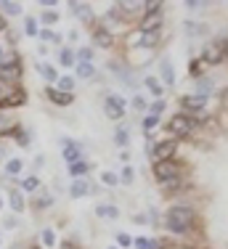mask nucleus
I'll return each instance as SVG.
<instances>
[{
    "label": "nucleus",
    "instance_id": "obj_26",
    "mask_svg": "<svg viewBox=\"0 0 228 249\" xmlns=\"http://www.w3.org/2000/svg\"><path fill=\"white\" fill-rule=\"evenodd\" d=\"M95 215H98V217H109V220H117V217H119V207H114V204H98V207H95Z\"/></svg>",
    "mask_w": 228,
    "mask_h": 249
},
{
    "label": "nucleus",
    "instance_id": "obj_46",
    "mask_svg": "<svg viewBox=\"0 0 228 249\" xmlns=\"http://www.w3.org/2000/svg\"><path fill=\"white\" fill-rule=\"evenodd\" d=\"M133 106H135V109H138V111H143V109H149V106H146V98H141V96H135V98H133Z\"/></svg>",
    "mask_w": 228,
    "mask_h": 249
},
{
    "label": "nucleus",
    "instance_id": "obj_23",
    "mask_svg": "<svg viewBox=\"0 0 228 249\" xmlns=\"http://www.w3.org/2000/svg\"><path fill=\"white\" fill-rule=\"evenodd\" d=\"M143 85H146L149 90H152L154 96H157V101H159L162 96H165V88H162V82H159L154 74H146V77H143Z\"/></svg>",
    "mask_w": 228,
    "mask_h": 249
},
{
    "label": "nucleus",
    "instance_id": "obj_3",
    "mask_svg": "<svg viewBox=\"0 0 228 249\" xmlns=\"http://www.w3.org/2000/svg\"><path fill=\"white\" fill-rule=\"evenodd\" d=\"M175 151H178V141L175 138L159 141V143L149 141V157H152L154 162H170V159L175 157Z\"/></svg>",
    "mask_w": 228,
    "mask_h": 249
},
{
    "label": "nucleus",
    "instance_id": "obj_6",
    "mask_svg": "<svg viewBox=\"0 0 228 249\" xmlns=\"http://www.w3.org/2000/svg\"><path fill=\"white\" fill-rule=\"evenodd\" d=\"M61 154H64V162H67V167L69 164H75V162H82V143H77V141H72V138H61Z\"/></svg>",
    "mask_w": 228,
    "mask_h": 249
},
{
    "label": "nucleus",
    "instance_id": "obj_31",
    "mask_svg": "<svg viewBox=\"0 0 228 249\" xmlns=\"http://www.w3.org/2000/svg\"><path fill=\"white\" fill-rule=\"evenodd\" d=\"M40 241H43V249H56V231H53V228H43Z\"/></svg>",
    "mask_w": 228,
    "mask_h": 249
},
{
    "label": "nucleus",
    "instance_id": "obj_48",
    "mask_svg": "<svg viewBox=\"0 0 228 249\" xmlns=\"http://www.w3.org/2000/svg\"><path fill=\"white\" fill-rule=\"evenodd\" d=\"M0 32H8V21H5V16H0Z\"/></svg>",
    "mask_w": 228,
    "mask_h": 249
},
{
    "label": "nucleus",
    "instance_id": "obj_2",
    "mask_svg": "<svg viewBox=\"0 0 228 249\" xmlns=\"http://www.w3.org/2000/svg\"><path fill=\"white\" fill-rule=\"evenodd\" d=\"M24 77V67H21V56L19 53H5L3 61H0V85H11V88H19Z\"/></svg>",
    "mask_w": 228,
    "mask_h": 249
},
{
    "label": "nucleus",
    "instance_id": "obj_33",
    "mask_svg": "<svg viewBox=\"0 0 228 249\" xmlns=\"http://www.w3.org/2000/svg\"><path fill=\"white\" fill-rule=\"evenodd\" d=\"M114 143H117L119 149H125V146L130 143V133L125 127H117V130H114Z\"/></svg>",
    "mask_w": 228,
    "mask_h": 249
},
{
    "label": "nucleus",
    "instance_id": "obj_47",
    "mask_svg": "<svg viewBox=\"0 0 228 249\" xmlns=\"http://www.w3.org/2000/svg\"><path fill=\"white\" fill-rule=\"evenodd\" d=\"M43 164H45V157H43V154H40V157H35V170H40Z\"/></svg>",
    "mask_w": 228,
    "mask_h": 249
},
{
    "label": "nucleus",
    "instance_id": "obj_34",
    "mask_svg": "<svg viewBox=\"0 0 228 249\" xmlns=\"http://www.w3.org/2000/svg\"><path fill=\"white\" fill-rule=\"evenodd\" d=\"M38 21H43L45 29H53V24H58V14H56V11H43Z\"/></svg>",
    "mask_w": 228,
    "mask_h": 249
},
{
    "label": "nucleus",
    "instance_id": "obj_7",
    "mask_svg": "<svg viewBox=\"0 0 228 249\" xmlns=\"http://www.w3.org/2000/svg\"><path fill=\"white\" fill-rule=\"evenodd\" d=\"M104 111L109 120H119V117H125V98L117 96V93H109V96L104 98Z\"/></svg>",
    "mask_w": 228,
    "mask_h": 249
},
{
    "label": "nucleus",
    "instance_id": "obj_56",
    "mask_svg": "<svg viewBox=\"0 0 228 249\" xmlns=\"http://www.w3.org/2000/svg\"><path fill=\"white\" fill-rule=\"evenodd\" d=\"M0 247H3V241H0Z\"/></svg>",
    "mask_w": 228,
    "mask_h": 249
},
{
    "label": "nucleus",
    "instance_id": "obj_21",
    "mask_svg": "<svg viewBox=\"0 0 228 249\" xmlns=\"http://www.w3.org/2000/svg\"><path fill=\"white\" fill-rule=\"evenodd\" d=\"M38 72L43 74V80L51 82V85H53V82H58V77H61V74H58V69L51 67V64H38Z\"/></svg>",
    "mask_w": 228,
    "mask_h": 249
},
{
    "label": "nucleus",
    "instance_id": "obj_53",
    "mask_svg": "<svg viewBox=\"0 0 228 249\" xmlns=\"http://www.w3.org/2000/svg\"><path fill=\"white\" fill-rule=\"evenodd\" d=\"M3 96H5V90H3V85H0V101H3Z\"/></svg>",
    "mask_w": 228,
    "mask_h": 249
},
{
    "label": "nucleus",
    "instance_id": "obj_52",
    "mask_svg": "<svg viewBox=\"0 0 228 249\" xmlns=\"http://www.w3.org/2000/svg\"><path fill=\"white\" fill-rule=\"evenodd\" d=\"M3 56H5V51H3V45H0V61H3Z\"/></svg>",
    "mask_w": 228,
    "mask_h": 249
},
{
    "label": "nucleus",
    "instance_id": "obj_8",
    "mask_svg": "<svg viewBox=\"0 0 228 249\" xmlns=\"http://www.w3.org/2000/svg\"><path fill=\"white\" fill-rule=\"evenodd\" d=\"M24 104H27L24 88H11V90L3 96V101H0V109H16V106H24Z\"/></svg>",
    "mask_w": 228,
    "mask_h": 249
},
{
    "label": "nucleus",
    "instance_id": "obj_18",
    "mask_svg": "<svg viewBox=\"0 0 228 249\" xmlns=\"http://www.w3.org/2000/svg\"><path fill=\"white\" fill-rule=\"evenodd\" d=\"M16 124H19V122H16L11 114L0 111V138H5V135H11V133H14V127H16Z\"/></svg>",
    "mask_w": 228,
    "mask_h": 249
},
{
    "label": "nucleus",
    "instance_id": "obj_42",
    "mask_svg": "<svg viewBox=\"0 0 228 249\" xmlns=\"http://www.w3.org/2000/svg\"><path fill=\"white\" fill-rule=\"evenodd\" d=\"M162 111H165V98H159V101H154L152 106H149V114H154V117H159Z\"/></svg>",
    "mask_w": 228,
    "mask_h": 249
},
{
    "label": "nucleus",
    "instance_id": "obj_41",
    "mask_svg": "<svg viewBox=\"0 0 228 249\" xmlns=\"http://www.w3.org/2000/svg\"><path fill=\"white\" fill-rule=\"evenodd\" d=\"M133 178H135V170H133V167H125V170H122V175H119V183L130 186V183H133Z\"/></svg>",
    "mask_w": 228,
    "mask_h": 249
},
{
    "label": "nucleus",
    "instance_id": "obj_49",
    "mask_svg": "<svg viewBox=\"0 0 228 249\" xmlns=\"http://www.w3.org/2000/svg\"><path fill=\"white\" fill-rule=\"evenodd\" d=\"M77 37H80V32H77V29H72V32H69V43H77Z\"/></svg>",
    "mask_w": 228,
    "mask_h": 249
},
{
    "label": "nucleus",
    "instance_id": "obj_54",
    "mask_svg": "<svg viewBox=\"0 0 228 249\" xmlns=\"http://www.w3.org/2000/svg\"><path fill=\"white\" fill-rule=\"evenodd\" d=\"M0 210H3V196H0Z\"/></svg>",
    "mask_w": 228,
    "mask_h": 249
},
{
    "label": "nucleus",
    "instance_id": "obj_9",
    "mask_svg": "<svg viewBox=\"0 0 228 249\" xmlns=\"http://www.w3.org/2000/svg\"><path fill=\"white\" fill-rule=\"evenodd\" d=\"M165 16L162 14H143L141 16V24H138V32H159Z\"/></svg>",
    "mask_w": 228,
    "mask_h": 249
},
{
    "label": "nucleus",
    "instance_id": "obj_16",
    "mask_svg": "<svg viewBox=\"0 0 228 249\" xmlns=\"http://www.w3.org/2000/svg\"><path fill=\"white\" fill-rule=\"evenodd\" d=\"M19 191H27V194H38V191H40V178H38V173H32V175L21 178V180H19Z\"/></svg>",
    "mask_w": 228,
    "mask_h": 249
},
{
    "label": "nucleus",
    "instance_id": "obj_35",
    "mask_svg": "<svg viewBox=\"0 0 228 249\" xmlns=\"http://www.w3.org/2000/svg\"><path fill=\"white\" fill-rule=\"evenodd\" d=\"M72 88H75V77H69V74L58 77V82H56V90H61V93H72Z\"/></svg>",
    "mask_w": 228,
    "mask_h": 249
},
{
    "label": "nucleus",
    "instance_id": "obj_29",
    "mask_svg": "<svg viewBox=\"0 0 228 249\" xmlns=\"http://www.w3.org/2000/svg\"><path fill=\"white\" fill-rule=\"evenodd\" d=\"M88 173H91V164H88L85 159H82V162H75V164H69V175L75 178V180H77V178H85Z\"/></svg>",
    "mask_w": 228,
    "mask_h": 249
},
{
    "label": "nucleus",
    "instance_id": "obj_51",
    "mask_svg": "<svg viewBox=\"0 0 228 249\" xmlns=\"http://www.w3.org/2000/svg\"><path fill=\"white\" fill-rule=\"evenodd\" d=\"M220 48H223V56H228V40H223V43H220Z\"/></svg>",
    "mask_w": 228,
    "mask_h": 249
},
{
    "label": "nucleus",
    "instance_id": "obj_32",
    "mask_svg": "<svg viewBox=\"0 0 228 249\" xmlns=\"http://www.w3.org/2000/svg\"><path fill=\"white\" fill-rule=\"evenodd\" d=\"M209 90H212V80H202V77H199V80H196V93H194V96H199V98H209Z\"/></svg>",
    "mask_w": 228,
    "mask_h": 249
},
{
    "label": "nucleus",
    "instance_id": "obj_39",
    "mask_svg": "<svg viewBox=\"0 0 228 249\" xmlns=\"http://www.w3.org/2000/svg\"><path fill=\"white\" fill-rule=\"evenodd\" d=\"M143 14H162V3L159 0H149V3H143Z\"/></svg>",
    "mask_w": 228,
    "mask_h": 249
},
{
    "label": "nucleus",
    "instance_id": "obj_44",
    "mask_svg": "<svg viewBox=\"0 0 228 249\" xmlns=\"http://www.w3.org/2000/svg\"><path fill=\"white\" fill-rule=\"evenodd\" d=\"M3 228H5V231H16V228H19V217H16V215L5 217V220H3Z\"/></svg>",
    "mask_w": 228,
    "mask_h": 249
},
{
    "label": "nucleus",
    "instance_id": "obj_25",
    "mask_svg": "<svg viewBox=\"0 0 228 249\" xmlns=\"http://www.w3.org/2000/svg\"><path fill=\"white\" fill-rule=\"evenodd\" d=\"M95 74L93 64H75V80H91Z\"/></svg>",
    "mask_w": 228,
    "mask_h": 249
},
{
    "label": "nucleus",
    "instance_id": "obj_45",
    "mask_svg": "<svg viewBox=\"0 0 228 249\" xmlns=\"http://www.w3.org/2000/svg\"><path fill=\"white\" fill-rule=\"evenodd\" d=\"M117 244H119V249H128V247H133V239L128 233H117Z\"/></svg>",
    "mask_w": 228,
    "mask_h": 249
},
{
    "label": "nucleus",
    "instance_id": "obj_10",
    "mask_svg": "<svg viewBox=\"0 0 228 249\" xmlns=\"http://www.w3.org/2000/svg\"><path fill=\"white\" fill-rule=\"evenodd\" d=\"M45 98L51 101V104H56V106H72L75 104V93H61V90H56L53 85L45 88Z\"/></svg>",
    "mask_w": 228,
    "mask_h": 249
},
{
    "label": "nucleus",
    "instance_id": "obj_5",
    "mask_svg": "<svg viewBox=\"0 0 228 249\" xmlns=\"http://www.w3.org/2000/svg\"><path fill=\"white\" fill-rule=\"evenodd\" d=\"M167 130H170L175 138H186V135L194 133V120H191L189 114H183V111H181V114H175L170 122H167Z\"/></svg>",
    "mask_w": 228,
    "mask_h": 249
},
{
    "label": "nucleus",
    "instance_id": "obj_17",
    "mask_svg": "<svg viewBox=\"0 0 228 249\" xmlns=\"http://www.w3.org/2000/svg\"><path fill=\"white\" fill-rule=\"evenodd\" d=\"M202 61L205 64H220L223 61V48H220V45H209V48L202 53Z\"/></svg>",
    "mask_w": 228,
    "mask_h": 249
},
{
    "label": "nucleus",
    "instance_id": "obj_15",
    "mask_svg": "<svg viewBox=\"0 0 228 249\" xmlns=\"http://www.w3.org/2000/svg\"><path fill=\"white\" fill-rule=\"evenodd\" d=\"M8 207L14 210V215H21V212L27 210V201H24V194L19 191V188H11V194H8Z\"/></svg>",
    "mask_w": 228,
    "mask_h": 249
},
{
    "label": "nucleus",
    "instance_id": "obj_24",
    "mask_svg": "<svg viewBox=\"0 0 228 249\" xmlns=\"http://www.w3.org/2000/svg\"><path fill=\"white\" fill-rule=\"evenodd\" d=\"M11 138H14L16 143L21 146V149H29V138H32V135H29L27 130L21 127V124H16V127H14V133H11Z\"/></svg>",
    "mask_w": 228,
    "mask_h": 249
},
{
    "label": "nucleus",
    "instance_id": "obj_38",
    "mask_svg": "<svg viewBox=\"0 0 228 249\" xmlns=\"http://www.w3.org/2000/svg\"><path fill=\"white\" fill-rule=\"evenodd\" d=\"M101 180H104V186H109V188L119 186V175L117 173H101Z\"/></svg>",
    "mask_w": 228,
    "mask_h": 249
},
{
    "label": "nucleus",
    "instance_id": "obj_13",
    "mask_svg": "<svg viewBox=\"0 0 228 249\" xmlns=\"http://www.w3.org/2000/svg\"><path fill=\"white\" fill-rule=\"evenodd\" d=\"M91 191H93V186L85 180V178H77V180L69 186V196L72 199H82V196H88Z\"/></svg>",
    "mask_w": 228,
    "mask_h": 249
},
{
    "label": "nucleus",
    "instance_id": "obj_30",
    "mask_svg": "<svg viewBox=\"0 0 228 249\" xmlns=\"http://www.w3.org/2000/svg\"><path fill=\"white\" fill-rule=\"evenodd\" d=\"M58 64H61V67H67V69H72L77 64L75 51H72V48H61V51H58Z\"/></svg>",
    "mask_w": 228,
    "mask_h": 249
},
{
    "label": "nucleus",
    "instance_id": "obj_20",
    "mask_svg": "<svg viewBox=\"0 0 228 249\" xmlns=\"http://www.w3.org/2000/svg\"><path fill=\"white\" fill-rule=\"evenodd\" d=\"M159 69H162V80H165V85H175V69H172L170 58H162Z\"/></svg>",
    "mask_w": 228,
    "mask_h": 249
},
{
    "label": "nucleus",
    "instance_id": "obj_55",
    "mask_svg": "<svg viewBox=\"0 0 228 249\" xmlns=\"http://www.w3.org/2000/svg\"><path fill=\"white\" fill-rule=\"evenodd\" d=\"M109 249H119V247H109Z\"/></svg>",
    "mask_w": 228,
    "mask_h": 249
},
{
    "label": "nucleus",
    "instance_id": "obj_19",
    "mask_svg": "<svg viewBox=\"0 0 228 249\" xmlns=\"http://www.w3.org/2000/svg\"><path fill=\"white\" fill-rule=\"evenodd\" d=\"M69 8H72V14H75L77 19L93 21V14H91V5H88V3H69Z\"/></svg>",
    "mask_w": 228,
    "mask_h": 249
},
{
    "label": "nucleus",
    "instance_id": "obj_14",
    "mask_svg": "<svg viewBox=\"0 0 228 249\" xmlns=\"http://www.w3.org/2000/svg\"><path fill=\"white\" fill-rule=\"evenodd\" d=\"M159 43H162V29H159V32H141V35H138V45H141L143 51L157 48Z\"/></svg>",
    "mask_w": 228,
    "mask_h": 249
},
{
    "label": "nucleus",
    "instance_id": "obj_11",
    "mask_svg": "<svg viewBox=\"0 0 228 249\" xmlns=\"http://www.w3.org/2000/svg\"><path fill=\"white\" fill-rule=\"evenodd\" d=\"M93 45H98V48H112V45H114V35L106 27H95L93 29Z\"/></svg>",
    "mask_w": 228,
    "mask_h": 249
},
{
    "label": "nucleus",
    "instance_id": "obj_12",
    "mask_svg": "<svg viewBox=\"0 0 228 249\" xmlns=\"http://www.w3.org/2000/svg\"><path fill=\"white\" fill-rule=\"evenodd\" d=\"M53 207V194L51 191H38L35 194V199H32V210L35 212H45V210H51Z\"/></svg>",
    "mask_w": 228,
    "mask_h": 249
},
{
    "label": "nucleus",
    "instance_id": "obj_43",
    "mask_svg": "<svg viewBox=\"0 0 228 249\" xmlns=\"http://www.w3.org/2000/svg\"><path fill=\"white\" fill-rule=\"evenodd\" d=\"M159 124V117H154V114H149L146 120H143V130H146V133H152L154 127H157Z\"/></svg>",
    "mask_w": 228,
    "mask_h": 249
},
{
    "label": "nucleus",
    "instance_id": "obj_4",
    "mask_svg": "<svg viewBox=\"0 0 228 249\" xmlns=\"http://www.w3.org/2000/svg\"><path fill=\"white\" fill-rule=\"evenodd\" d=\"M154 178L159 180V186L162 183H170V180H178L181 178V164L175 162V159H170V162H154Z\"/></svg>",
    "mask_w": 228,
    "mask_h": 249
},
{
    "label": "nucleus",
    "instance_id": "obj_1",
    "mask_svg": "<svg viewBox=\"0 0 228 249\" xmlns=\"http://www.w3.org/2000/svg\"><path fill=\"white\" fill-rule=\"evenodd\" d=\"M194 223H196V215H194V210H191V207L175 204V207H170V210H167L165 225H167V231H170V233H189V231L194 228Z\"/></svg>",
    "mask_w": 228,
    "mask_h": 249
},
{
    "label": "nucleus",
    "instance_id": "obj_27",
    "mask_svg": "<svg viewBox=\"0 0 228 249\" xmlns=\"http://www.w3.org/2000/svg\"><path fill=\"white\" fill-rule=\"evenodd\" d=\"M207 101L205 98H199V96H186V98H181V109H186V111H194V109H202Z\"/></svg>",
    "mask_w": 228,
    "mask_h": 249
},
{
    "label": "nucleus",
    "instance_id": "obj_40",
    "mask_svg": "<svg viewBox=\"0 0 228 249\" xmlns=\"http://www.w3.org/2000/svg\"><path fill=\"white\" fill-rule=\"evenodd\" d=\"M133 247H135V249H152L154 241L146 239V236H138V239H133Z\"/></svg>",
    "mask_w": 228,
    "mask_h": 249
},
{
    "label": "nucleus",
    "instance_id": "obj_22",
    "mask_svg": "<svg viewBox=\"0 0 228 249\" xmlns=\"http://www.w3.org/2000/svg\"><path fill=\"white\" fill-rule=\"evenodd\" d=\"M21 167H24V162L21 159H16V157H11V159H5V178H19V173H21Z\"/></svg>",
    "mask_w": 228,
    "mask_h": 249
},
{
    "label": "nucleus",
    "instance_id": "obj_36",
    "mask_svg": "<svg viewBox=\"0 0 228 249\" xmlns=\"http://www.w3.org/2000/svg\"><path fill=\"white\" fill-rule=\"evenodd\" d=\"M40 40L43 43H61V35H56V29H40Z\"/></svg>",
    "mask_w": 228,
    "mask_h": 249
},
{
    "label": "nucleus",
    "instance_id": "obj_28",
    "mask_svg": "<svg viewBox=\"0 0 228 249\" xmlns=\"http://www.w3.org/2000/svg\"><path fill=\"white\" fill-rule=\"evenodd\" d=\"M24 35L27 37H40V21L35 16H27L24 19Z\"/></svg>",
    "mask_w": 228,
    "mask_h": 249
},
{
    "label": "nucleus",
    "instance_id": "obj_50",
    "mask_svg": "<svg viewBox=\"0 0 228 249\" xmlns=\"http://www.w3.org/2000/svg\"><path fill=\"white\" fill-rule=\"evenodd\" d=\"M191 74H194V77H199V61H194V64H191Z\"/></svg>",
    "mask_w": 228,
    "mask_h": 249
},
{
    "label": "nucleus",
    "instance_id": "obj_37",
    "mask_svg": "<svg viewBox=\"0 0 228 249\" xmlns=\"http://www.w3.org/2000/svg\"><path fill=\"white\" fill-rule=\"evenodd\" d=\"M0 8H3L5 16H19L21 14V3H5V0H3V3H0Z\"/></svg>",
    "mask_w": 228,
    "mask_h": 249
}]
</instances>
